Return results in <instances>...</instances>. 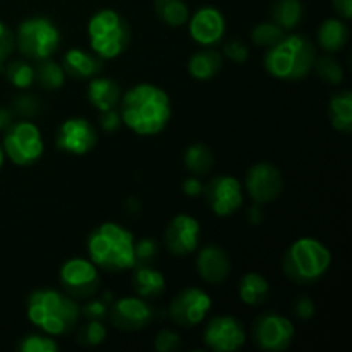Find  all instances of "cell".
<instances>
[{
  "label": "cell",
  "mask_w": 352,
  "mask_h": 352,
  "mask_svg": "<svg viewBox=\"0 0 352 352\" xmlns=\"http://www.w3.org/2000/svg\"><path fill=\"white\" fill-rule=\"evenodd\" d=\"M199 237H201V226L198 220L181 213L168 222L164 234V243L174 256L184 258L198 250Z\"/></svg>",
  "instance_id": "5bb4252c"
},
{
  "label": "cell",
  "mask_w": 352,
  "mask_h": 352,
  "mask_svg": "<svg viewBox=\"0 0 352 352\" xmlns=\"http://www.w3.org/2000/svg\"><path fill=\"white\" fill-rule=\"evenodd\" d=\"M134 243L131 230L120 223L105 222L89 234L86 250L96 267L110 274H119L136 267Z\"/></svg>",
  "instance_id": "3957f363"
},
{
  "label": "cell",
  "mask_w": 352,
  "mask_h": 352,
  "mask_svg": "<svg viewBox=\"0 0 352 352\" xmlns=\"http://www.w3.org/2000/svg\"><path fill=\"white\" fill-rule=\"evenodd\" d=\"M65 71L62 64L58 62L45 58L40 60V64L34 67V82H38L41 89L47 91H55V89L62 88L65 82Z\"/></svg>",
  "instance_id": "4316f807"
},
{
  "label": "cell",
  "mask_w": 352,
  "mask_h": 352,
  "mask_svg": "<svg viewBox=\"0 0 352 352\" xmlns=\"http://www.w3.org/2000/svg\"><path fill=\"white\" fill-rule=\"evenodd\" d=\"M212 298L206 291L198 287H189L179 292L170 302L168 315L179 327H196L206 318L212 309Z\"/></svg>",
  "instance_id": "8fae6325"
},
{
  "label": "cell",
  "mask_w": 352,
  "mask_h": 352,
  "mask_svg": "<svg viewBox=\"0 0 352 352\" xmlns=\"http://www.w3.org/2000/svg\"><path fill=\"white\" fill-rule=\"evenodd\" d=\"M284 30H282L278 24L275 23H261L251 31V40L258 47H274L277 41H280L284 38Z\"/></svg>",
  "instance_id": "d6a6232c"
},
{
  "label": "cell",
  "mask_w": 352,
  "mask_h": 352,
  "mask_svg": "<svg viewBox=\"0 0 352 352\" xmlns=\"http://www.w3.org/2000/svg\"><path fill=\"white\" fill-rule=\"evenodd\" d=\"M296 327L287 316L278 313H265L253 325V339L258 347L268 352L285 351L292 344Z\"/></svg>",
  "instance_id": "30bf717a"
},
{
  "label": "cell",
  "mask_w": 352,
  "mask_h": 352,
  "mask_svg": "<svg viewBox=\"0 0 352 352\" xmlns=\"http://www.w3.org/2000/svg\"><path fill=\"white\" fill-rule=\"evenodd\" d=\"M82 315L88 320H102L103 316L107 315V305L102 301H96V299H91V301L82 308Z\"/></svg>",
  "instance_id": "b9f144b4"
},
{
  "label": "cell",
  "mask_w": 352,
  "mask_h": 352,
  "mask_svg": "<svg viewBox=\"0 0 352 352\" xmlns=\"http://www.w3.org/2000/svg\"><path fill=\"white\" fill-rule=\"evenodd\" d=\"M165 277L162 272L150 265H141L133 274V289L140 298L157 299L165 292Z\"/></svg>",
  "instance_id": "7402d4cb"
},
{
  "label": "cell",
  "mask_w": 352,
  "mask_h": 352,
  "mask_svg": "<svg viewBox=\"0 0 352 352\" xmlns=\"http://www.w3.org/2000/svg\"><path fill=\"white\" fill-rule=\"evenodd\" d=\"M65 74L76 79H91L98 76L103 69V60L93 52L85 48H69L62 60Z\"/></svg>",
  "instance_id": "ffe728a7"
},
{
  "label": "cell",
  "mask_w": 352,
  "mask_h": 352,
  "mask_svg": "<svg viewBox=\"0 0 352 352\" xmlns=\"http://www.w3.org/2000/svg\"><path fill=\"white\" fill-rule=\"evenodd\" d=\"M28 320L47 336H65L76 329L81 316L78 301L55 289L31 292L26 306Z\"/></svg>",
  "instance_id": "7a4b0ae2"
},
{
  "label": "cell",
  "mask_w": 352,
  "mask_h": 352,
  "mask_svg": "<svg viewBox=\"0 0 352 352\" xmlns=\"http://www.w3.org/2000/svg\"><path fill=\"white\" fill-rule=\"evenodd\" d=\"M230 256L226 250L215 244L201 248L196 256V270L205 282L213 285L223 284L230 275Z\"/></svg>",
  "instance_id": "d6986e66"
},
{
  "label": "cell",
  "mask_w": 352,
  "mask_h": 352,
  "mask_svg": "<svg viewBox=\"0 0 352 352\" xmlns=\"http://www.w3.org/2000/svg\"><path fill=\"white\" fill-rule=\"evenodd\" d=\"M189 33L201 47L219 43L226 34V17L217 7L206 6L189 16Z\"/></svg>",
  "instance_id": "ac0fdd59"
},
{
  "label": "cell",
  "mask_w": 352,
  "mask_h": 352,
  "mask_svg": "<svg viewBox=\"0 0 352 352\" xmlns=\"http://www.w3.org/2000/svg\"><path fill=\"white\" fill-rule=\"evenodd\" d=\"M210 210L219 217H230L239 212L244 203L243 184L232 175H219L212 179L203 191Z\"/></svg>",
  "instance_id": "7c38bea8"
},
{
  "label": "cell",
  "mask_w": 352,
  "mask_h": 352,
  "mask_svg": "<svg viewBox=\"0 0 352 352\" xmlns=\"http://www.w3.org/2000/svg\"><path fill=\"white\" fill-rule=\"evenodd\" d=\"M120 120L138 136H157L172 117L170 98L160 86L140 82L127 89L119 102Z\"/></svg>",
  "instance_id": "6da1fadb"
},
{
  "label": "cell",
  "mask_w": 352,
  "mask_h": 352,
  "mask_svg": "<svg viewBox=\"0 0 352 352\" xmlns=\"http://www.w3.org/2000/svg\"><path fill=\"white\" fill-rule=\"evenodd\" d=\"M16 48V33L0 19V67L7 62Z\"/></svg>",
  "instance_id": "8d00e7d4"
},
{
  "label": "cell",
  "mask_w": 352,
  "mask_h": 352,
  "mask_svg": "<svg viewBox=\"0 0 352 352\" xmlns=\"http://www.w3.org/2000/svg\"><path fill=\"white\" fill-rule=\"evenodd\" d=\"M98 133L85 117H71L60 124L55 136V144L69 155H86L96 146Z\"/></svg>",
  "instance_id": "4fadbf2b"
},
{
  "label": "cell",
  "mask_w": 352,
  "mask_h": 352,
  "mask_svg": "<svg viewBox=\"0 0 352 352\" xmlns=\"http://www.w3.org/2000/svg\"><path fill=\"white\" fill-rule=\"evenodd\" d=\"M349 40V28L346 21L339 17H330L323 21L318 28V43L329 54H337L346 47Z\"/></svg>",
  "instance_id": "603a6c76"
},
{
  "label": "cell",
  "mask_w": 352,
  "mask_h": 352,
  "mask_svg": "<svg viewBox=\"0 0 352 352\" xmlns=\"http://www.w3.org/2000/svg\"><path fill=\"white\" fill-rule=\"evenodd\" d=\"M155 12L172 28H181L188 23L189 7L184 0H155Z\"/></svg>",
  "instance_id": "83f0119b"
},
{
  "label": "cell",
  "mask_w": 352,
  "mask_h": 352,
  "mask_svg": "<svg viewBox=\"0 0 352 352\" xmlns=\"http://www.w3.org/2000/svg\"><path fill=\"white\" fill-rule=\"evenodd\" d=\"M60 41V31L48 17H28L17 26L16 47L31 60L40 62L50 58L58 50Z\"/></svg>",
  "instance_id": "52a82bcc"
},
{
  "label": "cell",
  "mask_w": 352,
  "mask_h": 352,
  "mask_svg": "<svg viewBox=\"0 0 352 352\" xmlns=\"http://www.w3.org/2000/svg\"><path fill=\"white\" fill-rule=\"evenodd\" d=\"M315 60V43L305 34H291L270 47L265 55V69L277 79L299 81L311 72Z\"/></svg>",
  "instance_id": "277c9868"
},
{
  "label": "cell",
  "mask_w": 352,
  "mask_h": 352,
  "mask_svg": "<svg viewBox=\"0 0 352 352\" xmlns=\"http://www.w3.org/2000/svg\"><path fill=\"white\" fill-rule=\"evenodd\" d=\"M12 107L16 116L23 117V119H31L33 116H36L38 109H40L38 100L34 98L33 95H28V93H21V95H17L16 100H14Z\"/></svg>",
  "instance_id": "d590c367"
},
{
  "label": "cell",
  "mask_w": 352,
  "mask_h": 352,
  "mask_svg": "<svg viewBox=\"0 0 352 352\" xmlns=\"http://www.w3.org/2000/svg\"><path fill=\"white\" fill-rule=\"evenodd\" d=\"M223 58L222 54L212 48H205V50H199L189 58V74L192 76L198 81H208L213 76L219 74V71L222 69Z\"/></svg>",
  "instance_id": "cb8c5ba5"
},
{
  "label": "cell",
  "mask_w": 352,
  "mask_h": 352,
  "mask_svg": "<svg viewBox=\"0 0 352 352\" xmlns=\"http://www.w3.org/2000/svg\"><path fill=\"white\" fill-rule=\"evenodd\" d=\"M6 76L12 86L28 89L34 82V65L28 60H12L6 65Z\"/></svg>",
  "instance_id": "4dcf8cb0"
},
{
  "label": "cell",
  "mask_w": 352,
  "mask_h": 352,
  "mask_svg": "<svg viewBox=\"0 0 352 352\" xmlns=\"http://www.w3.org/2000/svg\"><path fill=\"white\" fill-rule=\"evenodd\" d=\"M301 0H277L274 6V23L278 24L282 30H294L302 19Z\"/></svg>",
  "instance_id": "f546056e"
},
{
  "label": "cell",
  "mask_w": 352,
  "mask_h": 352,
  "mask_svg": "<svg viewBox=\"0 0 352 352\" xmlns=\"http://www.w3.org/2000/svg\"><path fill=\"white\" fill-rule=\"evenodd\" d=\"M158 253V243L155 239H141L140 243H134V254H136V265H148Z\"/></svg>",
  "instance_id": "74e56055"
},
{
  "label": "cell",
  "mask_w": 352,
  "mask_h": 352,
  "mask_svg": "<svg viewBox=\"0 0 352 352\" xmlns=\"http://www.w3.org/2000/svg\"><path fill=\"white\" fill-rule=\"evenodd\" d=\"M3 160H6V153H3V148H2V144H0V168H2Z\"/></svg>",
  "instance_id": "7dc6e473"
},
{
  "label": "cell",
  "mask_w": 352,
  "mask_h": 352,
  "mask_svg": "<svg viewBox=\"0 0 352 352\" xmlns=\"http://www.w3.org/2000/svg\"><path fill=\"white\" fill-rule=\"evenodd\" d=\"M88 40L93 54L102 60H113L129 47L131 28L122 14L113 9H102L89 19Z\"/></svg>",
  "instance_id": "8992f818"
},
{
  "label": "cell",
  "mask_w": 352,
  "mask_h": 352,
  "mask_svg": "<svg viewBox=\"0 0 352 352\" xmlns=\"http://www.w3.org/2000/svg\"><path fill=\"white\" fill-rule=\"evenodd\" d=\"M294 309H296V315L302 320H309L313 315H315V305H313L311 299L306 298V296H302V298H299L298 301H296Z\"/></svg>",
  "instance_id": "7bdbcfd3"
},
{
  "label": "cell",
  "mask_w": 352,
  "mask_h": 352,
  "mask_svg": "<svg viewBox=\"0 0 352 352\" xmlns=\"http://www.w3.org/2000/svg\"><path fill=\"white\" fill-rule=\"evenodd\" d=\"M270 296V284L263 275L256 272L243 275L239 280V298L248 306H260Z\"/></svg>",
  "instance_id": "d4e9b609"
},
{
  "label": "cell",
  "mask_w": 352,
  "mask_h": 352,
  "mask_svg": "<svg viewBox=\"0 0 352 352\" xmlns=\"http://www.w3.org/2000/svg\"><path fill=\"white\" fill-rule=\"evenodd\" d=\"M107 329L100 320H89L88 323L79 329L78 332V342L86 347H95L105 340Z\"/></svg>",
  "instance_id": "836d02e7"
},
{
  "label": "cell",
  "mask_w": 352,
  "mask_h": 352,
  "mask_svg": "<svg viewBox=\"0 0 352 352\" xmlns=\"http://www.w3.org/2000/svg\"><path fill=\"white\" fill-rule=\"evenodd\" d=\"M182 191H184V195L196 198V196H199L203 191H205V186H203V182L199 181L198 175H191V177H188L184 182H182Z\"/></svg>",
  "instance_id": "ee69618b"
},
{
  "label": "cell",
  "mask_w": 352,
  "mask_h": 352,
  "mask_svg": "<svg viewBox=\"0 0 352 352\" xmlns=\"http://www.w3.org/2000/svg\"><path fill=\"white\" fill-rule=\"evenodd\" d=\"M246 191L256 205L274 203L284 191L280 170L272 164H256L246 174Z\"/></svg>",
  "instance_id": "2e32d148"
},
{
  "label": "cell",
  "mask_w": 352,
  "mask_h": 352,
  "mask_svg": "<svg viewBox=\"0 0 352 352\" xmlns=\"http://www.w3.org/2000/svg\"><path fill=\"white\" fill-rule=\"evenodd\" d=\"M110 320L117 329L136 332V330L150 325L151 320H153V308L148 305L146 299L140 298V296L138 298L126 296V298H120L113 302Z\"/></svg>",
  "instance_id": "e0dca14e"
},
{
  "label": "cell",
  "mask_w": 352,
  "mask_h": 352,
  "mask_svg": "<svg viewBox=\"0 0 352 352\" xmlns=\"http://www.w3.org/2000/svg\"><path fill=\"white\" fill-rule=\"evenodd\" d=\"M223 54L229 60L236 62V64H243V62L248 60L250 57V50H248L246 45L241 40H229V43H226V48H223Z\"/></svg>",
  "instance_id": "ab89813d"
},
{
  "label": "cell",
  "mask_w": 352,
  "mask_h": 352,
  "mask_svg": "<svg viewBox=\"0 0 352 352\" xmlns=\"http://www.w3.org/2000/svg\"><path fill=\"white\" fill-rule=\"evenodd\" d=\"M332 253L322 241L301 237L287 248L284 254V274L289 280L301 285H313L329 272Z\"/></svg>",
  "instance_id": "5b68a950"
},
{
  "label": "cell",
  "mask_w": 352,
  "mask_h": 352,
  "mask_svg": "<svg viewBox=\"0 0 352 352\" xmlns=\"http://www.w3.org/2000/svg\"><path fill=\"white\" fill-rule=\"evenodd\" d=\"M122 120H120V113L116 109L105 110V112H100V127H102L105 133H116L120 127Z\"/></svg>",
  "instance_id": "60d3db41"
},
{
  "label": "cell",
  "mask_w": 352,
  "mask_h": 352,
  "mask_svg": "<svg viewBox=\"0 0 352 352\" xmlns=\"http://www.w3.org/2000/svg\"><path fill=\"white\" fill-rule=\"evenodd\" d=\"M21 352H57L58 344L52 336H40V333H31V336L24 337L19 344Z\"/></svg>",
  "instance_id": "e575fe53"
},
{
  "label": "cell",
  "mask_w": 352,
  "mask_h": 352,
  "mask_svg": "<svg viewBox=\"0 0 352 352\" xmlns=\"http://www.w3.org/2000/svg\"><path fill=\"white\" fill-rule=\"evenodd\" d=\"M58 280L72 299H89L100 287V272L89 258H71L60 267Z\"/></svg>",
  "instance_id": "9c48e42d"
},
{
  "label": "cell",
  "mask_w": 352,
  "mask_h": 352,
  "mask_svg": "<svg viewBox=\"0 0 352 352\" xmlns=\"http://www.w3.org/2000/svg\"><path fill=\"white\" fill-rule=\"evenodd\" d=\"M206 347L215 352H234L246 344L243 323L234 316H215L206 325L203 333Z\"/></svg>",
  "instance_id": "9a60e30c"
},
{
  "label": "cell",
  "mask_w": 352,
  "mask_h": 352,
  "mask_svg": "<svg viewBox=\"0 0 352 352\" xmlns=\"http://www.w3.org/2000/svg\"><path fill=\"white\" fill-rule=\"evenodd\" d=\"M330 122L339 133L349 134L352 129V93L349 89L336 93L329 105Z\"/></svg>",
  "instance_id": "484cf974"
},
{
  "label": "cell",
  "mask_w": 352,
  "mask_h": 352,
  "mask_svg": "<svg viewBox=\"0 0 352 352\" xmlns=\"http://www.w3.org/2000/svg\"><path fill=\"white\" fill-rule=\"evenodd\" d=\"M184 165L192 175H206L213 168V155L208 146L201 143L191 144L184 153Z\"/></svg>",
  "instance_id": "f1b7e54d"
},
{
  "label": "cell",
  "mask_w": 352,
  "mask_h": 352,
  "mask_svg": "<svg viewBox=\"0 0 352 352\" xmlns=\"http://www.w3.org/2000/svg\"><path fill=\"white\" fill-rule=\"evenodd\" d=\"M181 347V339L174 330H162L155 337V349L158 352H175Z\"/></svg>",
  "instance_id": "f35d334b"
},
{
  "label": "cell",
  "mask_w": 352,
  "mask_h": 352,
  "mask_svg": "<svg viewBox=\"0 0 352 352\" xmlns=\"http://www.w3.org/2000/svg\"><path fill=\"white\" fill-rule=\"evenodd\" d=\"M3 153L19 167H30L36 164L45 151V141L40 127L31 120L24 119L12 122L3 131Z\"/></svg>",
  "instance_id": "ba28073f"
},
{
  "label": "cell",
  "mask_w": 352,
  "mask_h": 352,
  "mask_svg": "<svg viewBox=\"0 0 352 352\" xmlns=\"http://www.w3.org/2000/svg\"><path fill=\"white\" fill-rule=\"evenodd\" d=\"M313 69L316 71V74L327 81L329 85H339L344 79V69L332 55H325V57H316L315 65Z\"/></svg>",
  "instance_id": "1f68e13d"
},
{
  "label": "cell",
  "mask_w": 352,
  "mask_h": 352,
  "mask_svg": "<svg viewBox=\"0 0 352 352\" xmlns=\"http://www.w3.org/2000/svg\"><path fill=\"white\" fill-rule=\"evenodd\" d=\"M120 86L112 78H91L88 82V100L100 112L117 109L120 102Z\"/></svg>",
  "instance_id": "44dd1931"
},
{
  "label": "cell",
  "mask_w": 352,
  "mask_h": 352,
  "mask_svg": "<svg viewBox=\"0 0 352 352\" xmlns=\"http://www.w3.org/2000/svg\"><path fill=\"white\" fill-rule=\"evenodd\" d=\"M10 124H12V113L7 109H0V133H3Z\"/></svg>",
  "instance_id": "bcb514c9"
},
{
  "label": "cell",
  "mask_w": 352,
  "mask_h": 352,
  "mask_svg": "<svg viewBox=\"0 0 352 352\" xmlns=\"http://www.w3.org/2000/svg\"><path fill=\"white\" fill-rule=\"evenodd\" d=\"M336 12L342 17L344 21H349L352 16V0H332Z\"/></svg>",
  "instance_id": "f6af8a7d"
}]
</instances>
